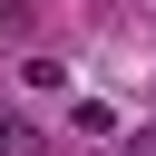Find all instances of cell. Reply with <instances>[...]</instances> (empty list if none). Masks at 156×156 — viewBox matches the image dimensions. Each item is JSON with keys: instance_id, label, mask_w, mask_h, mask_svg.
<instances>
[{"instance_id": "1", "label": "cell", "mask_w": 156, "mask_h": 156, "mask_svg": "<svg viewBox=\"0 0 156 156\" xmlns=\"http://www.w3.org/2000/svg\"><path fill=\"white\" fill-rule=\"evenodd\" d=\"M0 156H39V127H29L20 107H0Z\"/></svg>"}, {"instance_id": "2", "label": "cell", "mask_w": 156, "mask_h": 156, "mask_svg": "<svg viewBox=\"0 0 156 156\" xmlns=\"http://www.w3.org/2000/svg\"><path fill=\"white\" fill-rule=\"evenodd\" d=\"M136 156H156V127H146V136H136Z\"/></svg>"}]
</instances>
